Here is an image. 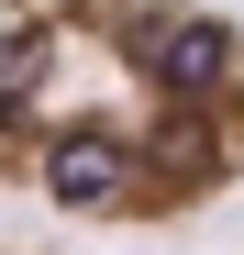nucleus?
Here are the masks:
<instances>
[{"label":"nucleus","instance_id":"nucleus-1","mask_svg":"<svg viewBox=\"0 0 244 255\" xmlns=\"http://www.w3.org/2000/svg\"><path fill=\"white\" fill-rule=\"evenodd\" d=\"M0 189L100 233L233 200L244 22L211 0H0Z\"/></svg>","mask_w":244,"mask_h":255},{"label":"nucleus","instance_id":"nucleus-2","mask_svg":"<svg viewBox=\"0 0 244 255\" xmlns=\"http://www.w3.org/2000/svg\"><path fill=\"white\" fill-rule=\"evenodd\" d=\"M0 255H22V244H0Z\"/></svg>","mask_w":244,"mask_h":255}]
</instances>
